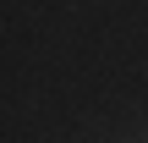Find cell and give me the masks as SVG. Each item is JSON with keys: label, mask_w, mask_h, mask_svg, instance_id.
<instances>
[{"label": "cell", "mask_w": 148, "mask_h": 143, "mask_svg": "<svg viewBox=\"0 0 148 143\" xmlns=\"http://www.w3.org/2000/svg\"><path fill=\"white\" fill-rule=\"evenodd\" d=\"M137 143H148V138H137Z\"/></svg>", "instance_id": "obj_1"}]
</instances>
